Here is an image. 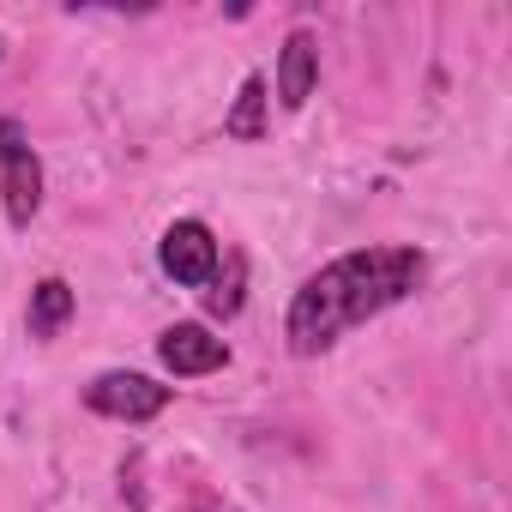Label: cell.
I'll return each instance as SVG.
<instances>
[{
	"instance_id": "cell-1",
	"label": "cell",
	"mask_w": 512,
	"mask_h": 512,
	"mask_svg": "<svg viewBox=\"0 0 512 512\" xmlns=\"http://www.w3.org/2000/svg\"><path fill=\"white\" fill-rule=\"evenodd\" d=\"M422 278V253L416 247H368V253H344L326 272H314L296 302H290V350L296 356H320L338 332L374 320L380 308L404 302Z\"/></svg>"
},
{
	"instance_id": "cell-2",
	"label": "cell",
	"mask_w": 512,
	"mask_h": 512,
	"mask_svg": "<svg viewBox=\"0 0 512 512\" xmlns=\"http://www.w3.org/2000/svg\"><path fill=\"white\" fill-rule=\"evenodd\" d=\"M157 253H163V272H169L175 284H187V290H199V284H211V278H217V235H211L199 217L169 223Z\"/></svg>"
},
{
	"instance_id": "cell-3",
	"label": "cell",
	"mask_w": 512,
	"mask_h": 512,
	"mask_svg": "<svg viewBox=\"0 0 512 512\" xmlns=\"http://www.w3.org/2000/svg\"><path fill=\"white\" fill-rule=\"evenodd\" d=\"M85 404L97 416H115V422H151L169 404V386H157L145 374H97L85 386Z\"/></svg>"
},
{
	"instance_id": "cell-4",
	"label": "cell",
	"mask_w": 512,
	"mask_h": 512,
	"mask_svg": "<svg viewBox=\"0 0 512 512\" xmlns=\"http://www.w3.org/2000/svg\"><path fill=\"white\" fill-rule=\"evenodd\" d=\"M157 356H163V368L169 374H217L223 362H229V344L223 338H211L205 326H169L163 338H157Z\"/></svg>"
},
{
	"instance_id": "cell-5",
	"label": "cell",
	"mask_w": 512,
	"mask_h": 512,
	"mask_svg": "<svg viewBox=\"0 0 512 512\" xmlns=\"http://www.w3.org/2000/svg\"><path fill=\"white\" fill-rule=\"evenodd\" d=\"M0 193H7V217H13L19 229L37 217V205H43V169H37L31 145H19L7 163H0Z\"/></svg>"
},
{
	"instance_id": "cell-6",
	"label": "cell",
	"mask_w": 512,
	"mask_h": 512,
	"mask_svg": "<svg viewBox=\"0 0 512 512\" xmlns=\"http://www.w3.org/2000/svg\"><path fill=\"white\" fill-rule=\"evenodd\" d=\"M314 79H320V49H314L308 31H296L284 43V61H278V103L284 109H302L314 97Z\"/></svg>"
},
{
	"instance_id": "cell-7",
	"label": "cell",
	"mask_w": 512,
	"mask_h": 512,
	"mask_svg": "<svg viewBox=\"0 0 512 512\" xmlns=\"http://www.w3.org/2000/svg\"><path fill=\"white\" fill-rule=\"evenodd\" d=\"M67 320H73V290L61 278H43L31 290V338H55Z\"/></svg>"
},
{
	"instance_id": "cell-8",
	"label": "cell",
	"mask_w": 512,
	"mask_h": 512,
	"mask_svg": "<svg viewBox=\"0 0 512 512\" xmlns=\"http://www.w3.org/2000/svg\"><path fill=\"white\" fill-rule=\"evenodd\" d=\"M223 133H229V139H260V133H266V79H260V73L241 79V97H235V109L223 115Z\"/></svg>"
},
{
	"instance_id": "cell-9",
	"label": "cell",
	"mask_w": 512,
	"mask_h": 512,
	"mask_svg": "<svg viewBox=\"0 0 512 512\" xmlns=\"http://www.w3.org/2000/svg\"><path fill=\"white\" fill-rule=\"evenodd\" d=\"M19 145H25V127H19V121H0V163H7Z\"/></svg>"
}]
</instances>
